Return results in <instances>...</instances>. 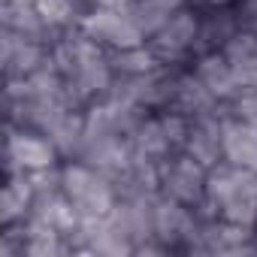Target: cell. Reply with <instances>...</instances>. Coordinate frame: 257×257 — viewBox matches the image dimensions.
Returning <instances> with one entry per match:
<instances>
[{
    "mask_svg": "<svg viewBox=\"0 0 257 257\" xmlns=\"http://www.w3.org/2000/svg\"><path fill=\"white\" fill-rule=\"evenodd\" d=\"M49 58H52L55 70L61 73V79L67 82L70 100L79 109H88L91 103L106 97V91L115 82V73L109 64V49L94 43L79 28L58 34L55 43L49 46Z\"/></svg>",
    "mask_w": 257,
    "mask_h": 257,
    "instance_id": "obj_1",
    "label": "cell"
},
{
    "mask_svg": "<svg viewBox=\"0 0 257 257\" xmlns=\"http://www.w3.org/2000/svg\"><path fill=\"white\" fill-rule=\"evenodd\" d=\"M206 218L257 227V170L218 161L206 176Z\"/></svg>",
    "mask_w": 257,
    "mask_h": 257,
    "instance_id": "obj_2",
    "label": "cell"
},
{
    "mask_svg": "<svg viewBox=\"0 0 257 257\" xmlns=\"http://www.w3.org/2000/svg\"><path fill=\"white\" fill-rule=\"evenodd\" d=\"M61 191L70 197V203L76 206V212L82 218H103L115 209L118 203V185L109 173L70 158L61 164Z\"/></svg>",
    "mask_w": 257,
    "mask_h": 257,
    "instance_id": "obj_3",
    "label": "cell"
},
{
    "mask_svg": "<svg viewBox=\"0 0 257 257\" xmlns=\"http://www.w3.org/2000/svg\"><path fill=\"white\" fill-rule=\"evenodd\" d=\"M188 124L191 118L173 109H152L140 127L134 131V155L140 161H152L161 164L170 155L185 152V140H188Z\"/></svg>",
    "mask_w": 257,
    "mask_h": 257,
    "instance_id": "obj_4",
    "label": "cell"
},
{
    "mask_svg": "<svg viewBox=\"0 0 257 257\" xmlns=\"http://www.w3.org/2000/svg\"><path fill=\"white\" fill-rule=\"evenodd\" d=\"M206 176H209V170L200 161H194L188 152L170 155L158 164V194L167 200L185 203L203 215V209H206Z\"/></svg>",
    "mask_w": 257,
    "mask_h": 257,
    "instance_id": "obj_5",
    "label": "cell"
},
{
    "mask_svg": "<svg viewBox=\"0 0 257 257\" xmlns=\"http://www.w3.org/2000/svg\"><path fill=\"white\" fill-rule=\"evenodd\" d=\"M200 19H203L200 4H188L185 10H179L158 34L149 37L152 52H155L164 64H191L194 55H197Z\"/></svg>",
    "mask_w": 257,
    "mask_h": 257,
    "instance_id": "obj_6",
    "label": "cell"
},
{
    "mask_svg": "<svg viewBox=\"0 0 257 257\" xmlns=\"http://www.w3.org/2000/svg\"><path fill=\"white\" fill-rule=\"evenodd\" d=\"M200 230H203V215L185 203L158 197L155 206V239L167 251H188L200 254Z\"/></svg>",
    "mask_w": 257,
    "mask_h": 257,
    "instance_id": "obj_7",
    "label": "cell"
},
{
    "mask_svg": "<svg viewBox=\"0 0 257 257\" xmlns=\"http://www.w3.org/2000/svg\"><path fill=\"white\" fill-rule=\"evenodd\" d=\"M61 164L64 158L46 134H40L37 127H25V124H7V170L43 173Z\"/></svg>",
    "mask_w": 257,
    "mask_h": 257,
    "instance_id": "obj_8",
    "label": "cell"
},
{
    "mask_svg": "<svg viewBox=\"0 0 257 257\" xmlns=\"http://www.w3.org/2000/svg\"><path fill=\"white\" fill-rule=\"evenodd\" d=\"M82 34H88L94 43H100L109 52L118 49H134V46H146V34L140 31V25L134 22L131 10H109V7H91L85 10V16L76 25Z\"/></svg>",
    "mask_w": 257,
    "mask_h": 257,
    "instance_id": "obj_9",
    "label": "cell"
},
{
    "mask_svg": "<svg viewBox=\"0 0 257 257\" xmlns=\"http://www.w3.org/2000/svg\"><path fill=\"white\" fill-rule=\"evenodd\" d=\"M49 61V43L0 31V64H4V82L28 79Z\"/></svg>",
    "mask_w": 257,
    "mask_h": 257,
    "instance_id": "obj_10",
    "label": "cell"
},
{
    "mask_svg": "<svg viewBox=\"0 0 257 257\" xmlns=\"http://www.w3.org/2000/svg\"><path fill=\"white\" fill-rule=\"evenodd\" d=\"M200 254H257L254 227H242L224 218H203Z\"/></svg>",
    "mask_w": 257,
    "mask_h": 257,
    "instance_id": "obj_11",
    "label": "cell"
},
{
    "mask_svg": "<svg viewBox=\"0 0 257 257\" xmlns=\"http://www.w3.org/2000/svg\"><path fill=\"white\" fill-rule=\"evenodd\" d=\"M224 112H206V115H194L191 124H188V140H185V152L200 161L206 170L215 167L218 161H224V137H221V121H224Z\"/></svg>",
    "mask_w": 257,
    "mask_h": 257,
    "instance_id": "obj_12",
    "label": "cell"
},
{
    "mask_svg": "<svg viewBox=\"0 0 257 257\" xmlns=\"http://www.w3.org/2000/svg\"><path fill=\"white\" fill-rule=\"evenodd\" d=\"M224 106H227V103H221V100L203 85V79H200L188 64L179 67L176 85H173V97H170V106H167V109L194 118V115H206V112H221Z\"/></svg>",
    "mask_w": 257,
    "mask_h": 257,
    "instance_id": "obj_13",
    "label": "cell"
},
{
    "mask_svg": "<svg viewBox=\"0 0 257 257\" xmlns=\"http://www.w3.org/2000/svg\"><path fill=\"white\" fill-rule=\"evenodd\" d=\"M34 200H37L34 176L7 170V182H4V191H0V227H13L19 221H28Z\"/></svg>",
    "mask_w": 257,
    "mask_h": 257,
    "instance_id": "obj_14",
    "label": "cell"
},
{
    "mask_svg": "<svg viewBox=\"0 0 257 257\" xmlns=\"http://www.w3.org/2000/svg\"><path fill=\"white\" fill-rule=\"evenodd\" d=\"M221 137H224V161L236 167L257 170V127L224 112L221 121Z\"/></svg>",
    "mask_w": 257,
    "mask_h": 257,
    "instance_id": "obj_15",
    "label": "cell"
},
{
    "mask_svg": "<svg viewBox=\"0 0 257 257\" xmlns=\"http://www.w3.org/2000/svg\"><path fill=\"white\" fill-rule=\"evenodd\" d=\"M203 19H200V40H197V55H206V52H221L227 46V40H233L239 34V25H236V13H233V4H221V7H203Z\"/></svg>",
    "mask_w": 257,
    "mask_h": 257,
    "instance_id": "obj_16",
    "label": "cell"
},
{
    "mask_svg": "<svg viewBox=\"0 0 257 257\" xmlns=\"http://www.w3.org/2000/svg\"><path fill=\"white\" fill-rule=\"evenodd\" d=\"M191 70L203 79V85L221 100V103H230L239 97V88H236V76H233V64L227 61L224 52H206L200 58L191 61Z\"/></svg>",
    "mask_w": 257,
    "mask_h": 257,
    "instance_id": "obj_17",
    "label": "cell"
},
{
    "mask_svg": "<svg viewBox=\"0 0 257 257\" xmlns=\"http://www.w3.org/2000/svg\"><path fill=\"white\" fill-rule=\"evenodd\" d=\"M188 4H197V0H137V4H131L127 10H131L134 22L140 25V31L146 34V40L152 34H158L179 10H185Z\"/></svg>",
    "mask_w": 257,
    "mask_h": 257,
    "instance_id": "obj_18",
    "label": "cell"
},
{
    "mask_svg": "<svg viewBox=\"0 0 257 257\" xmlns=\"http://www.w3.org/2000/svg\"><path fill=\"white\" fill-rule=\"evenodd\" d=\"M109 64L115 79H134V76H146L158 67H164V61L152 52V46H134V49H118L109 52Z\"/></svg>",
    "mask_w": 257,
    "mask_h": 257,
    "instance_id": "obj_19",
    "label": "cell"
},
{
    "mask_svg": "<svg viewBox=\"0 0 257 257\" xmlns=\"http://www.w3.org/2000/svg\"><path fill=\"white\" fill-rule=\"evenodd\" d=\"M227 112L257 127V91H245V94H239L236 100H230V103H227Z\"/></svg>",
    "mask_w": 257,
    "mask_h": 257,
    "instance_id": "obj_20",
    "label": "cell"
},
{
    "mask_svg": "<svg viewBox=\"0 0 257 257\" xmlns=\"http://www.w3.org/2000/svg\"><path fill=\"white\" fill-rule=\"evenodd\" d=\"M233 13H236L239 31L257 37V0H236V4H233Z\"/></svg>",
    "mask_w": 257,
    "mask_h": 257,
    "instance_id": "obj_21",
    "label": "cell"
},
{
    "mask_svg": "<svg viewBox=\"0 0 257 257\" xmlns=\"http://www.w3.org/2000/svg\"><path fill=\"white\" fill-rule=\"evenodd\" d=\"M131 4H137V0H85V7H109V10H127Z\"/></svg>",
    "mask_w": 257,
    "mask_h": 257,
    "instance_id": "obj_22",
    "label": "cell"
},
{
    "mask_svg": "<svg viewBox=\"0 0 257 257\" xmlns=\"http://www.w3.org/2000/svg\"><path fill=\"white\" fill-rule=\"evenodd\" d=\"M203 7H221V4H236V0H197Z\"/></svg>",
    "mask_w": 257,
    "mask_h": 257,
    "instance_id": "obj_23",
    "label": "cell"
},
{
    "mask_svg": "<svg viewBox=\"0 0 257 257\" xmlns=\"http://www.w3.org/2000/svg\"><path fill=\"white\" fill-rule=\"evenodd\" d=\"M254 233H257V227H254Z\"/></svg>",
    "mask_w": 257,
    "mask_h": 257,
    "instance_id": "obj_24",
    "label": "cell"
}]
</instances>
